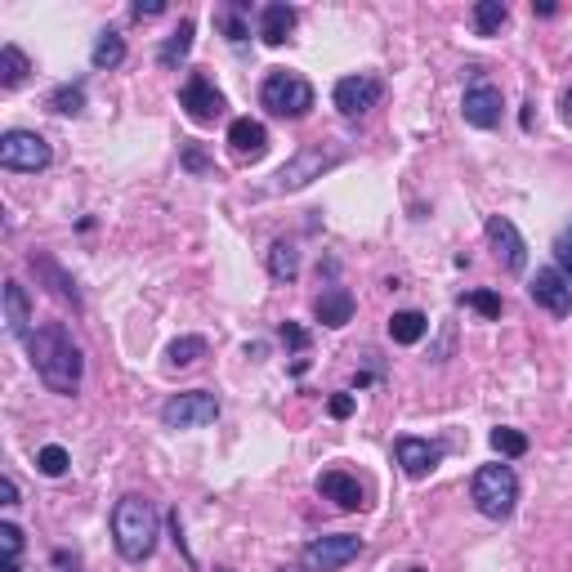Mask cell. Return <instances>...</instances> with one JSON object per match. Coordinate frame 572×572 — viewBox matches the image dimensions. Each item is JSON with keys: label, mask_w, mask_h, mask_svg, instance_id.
<instances>
[{"label": "cell", "mask_w": 572, "mask_h": 572, "mask_svg": "<svg viewBox=\"0 0 572 572\" xmlns=\"http://www.w3.org/2000/svg\"><path fill=\"white\" fill-rule=\"evenodd\" d=\"M27 354H32L36 376H41V385L50 389V394L72 398L76 389H81L85 358H81V349H76L72 331L63 327V322H45V327H36L32 340H27Z\"/></svg>", "instance_id": "cell-1"}, {"label": "cell", "mask_w": 572, "mask_h": 572, "mask_svg": "<svg viewBox=\"0 0 572 572\" xmlns=\"http://www.w3.org/2000/svg\"><path fill=\"white\" fill-rule=\"evenodd\" d=\"M157 510H152L148 497H139V492H130V497L117 501V510H112V541H117V555L126 559V564H143V559H152V550H157Z\"/></svg>", "instance_id": "cell-2"}, {"label": "cell", "mask_w": 572, "mask_h": 572, "mask_svg": "<svg viewBox=\"0 0 572 572\" xmlns=\"http://www.w3.org/2000/svg\"><path fill=\"white\" fill-rule=\"evenodd\" d=\"M260 108H269L273 117H282V121H300V117H309V108H313V85L304 81L300 72L273 68L260 85Z\"/></svg>", "instance_id": "cell-3"}, {"label": "cell", "mask_w": 572, "mask_h": 572, "mask_svg": "<svg viewBox=\"0 0 572 572\" xmlns=\"http://www.w3.org/2000/svg\"><path fill=\"white\" fill-rule=\"evenodd\" d=\"M470 497L479 505V514H488V519H510L514 505H519V474L501 461L483 465L470 483Z\"/></svg>", "instance_id": "cell-4"}, {"label": "cell", "mask_w": 572, "mask_h": 572, "mask_svg": "<svg viewBox=\"0 0 572 572\" xmlns=\"http://www.w3.org/2000/svg\"><path fill=\"white\" fill-rule=\"evenodd\" d=\"M340 161H345V157H340V152H331V148H300L278 170V175H273L269 193H300V188H309L313 179H322L327 170H336Z\"/></svg>", "instance_id": "cell-5"}, {"label": "cell", "mask_w": 572, "mask_h": 572, "mask_svg": "<svg viewBox=\"0 0 572 572\" xmlns=\"http://www.w3.org/2000/svg\"><path fill=\"white\" fill-rule=\"evenodd\" d=\"M50 161H54V148L36 135V130H9V135L0 139V166L14 170V175H36V170H45Z\"/></svg>", "instance_id": "cell-6"}, {"label": "cell", "mask_w": 572, "mask_h": 572, "mask_svg": "<svg viewBox=\"0 0 572 572\" xmlns=\"http://www.w3.org/2000/svg\"><path fill=\"white\" fill-rule=\"evenodd\" d=\"M358 555H362V537H354V532H331V537H313L304 546L300 564L304 572H340L345 564H354Z\"/></svg>", "instance_id": "cell-7"}, {"label": "cell", "mask_w": 572, "mask_h": 572, "mask_svg": "<svg viewBox=\"0 0 572 572\" xmlns=\"http://www.w3.org/2000/svg\"><path fill=\"white\" fill-rule=\"evenodd\" d=\"M211 421H219V398L206 394V389L175 394L166 407H161V425H166V429H202Z\"/></svg>", "instance_id": "cell-8"}, {"label": "cell", "mask_w": 572, "mask_h": 572, "mask_svg": "<svg viewBox=\"0 0 572 572\" xmlns=\"http://www.w3.org/2000/svg\"><path fill=\"white\" fill-rule=\"evenodd\" d=\"M331 99H336L340 117H362V112H371L380 99H385V81L371 72H358V76H340L336 90H331Z\"/></svg>", "instance_id": "cell-9"}, {"label": "cell", "mask_w": 572, "mask_h": 572, "mask_svg": "<svg viewBox=\"0 0 572 572\" xmlns=\"http://www.w3.org/2000/svg\"><path fill=\"white\" fill-rule=\"evenodd\" d=\"M179 108H184L188 117L197 121V126H211V121L224 117L228 103H224V94H219L202 72H193V76L184 81V90H179Z\"/></svg>", "instance_id": "cell-10"}, {"label": "cell", "mask_w": 572, "mask_h": 572, "mask_svg": "<svg viewBox=\"0 0 572 572\" xmlns=\"http://www.w3.org/2000/svg\"><path fill=\"white\" fill-rule=\"evenodd\" d=\"M483 233H488V246L497 251V260L505 264V269H510V273H523V269H528V242H523V233L514 228V219L492 215Z\"/></svg>", "instance_id": "cell-11"}, {"label": "cell", "mask_w": 572, "mask_h": 572, "mask_svg": "<svg viewBox=\"0 0 572 572\" xmlns=\"http://www.w3.org/2000/svg\"><path fill=\"white\" fill-rule=\"evenodd\" d=\"M528 295L546 313H555V318H568V313H572V282L559 269H537V273H532Z\"/></svg>", "instance_id": "cell-12"}, {"label": "cell", "mask_w": 572, "mask_h": 572, "mask_svg": "<svg viewBox=\"0 0 572 572\" xmlns=\"http://www.w3.org/2000/svg\"><path fill=\"white\" fill-rule=\"evenodd\" d=\"M461 117L470 121L474 130H492L501 126V90L492 81H474L461 99Z\"/></svg>", "instance_id": "cell-13"}, {"label": "cell", "mask_w": 572, "mask_h": 572, "mask_svg": "<svg viewBox=\"0 0 572 572\" xmlns=\"http://www.w3.org/2000/svg\"><path fill=\"white\" fill-rule=\"evenodd\" d=\"M447 456V447L443 443H429V438H412V434H403L394 443V461L403 465V474L407 479H425L429 470H434L438 461Z\"/></svg>", "instance_id": "cell-14"}, {"label": "cell", "mask_w": 572, "mask_h": 572, "mask_svg": "<svg viewBox=\"0 0 572 572\" xmlns=\"http://www.w3.org/2000/svg\"><path fill=\"white\" fill-rule=\"evenodd\" d=\"M354 309L358 304H354V291H349V286H327V291L313 300V318L331 331L349 327V322H354Z\"/></svg>", "instance_id": "cell-15"}, {"label": "cell", "mask_w": 572, "mask_h": 572, "mask_svg": "<svg viewBox=\"0 0 572 572\" xmlns=\"http://www.w3.org/2000/svg\"><path fill=\"white\" fill-rule=\"evenodd\" d=\"M228 148H233L237 161H260L264 152H269V130L251 117H237L233 126H228Z\"/></svg>", "instance_id": "cell-16"}, {"label": "cell", "mask_w": 572, "mask_h": 572, "mask_svg": "<svg viewBox=\"0 0 572 572\" xmlns=\"http://www.w3.org/2000/svg\"><path fill=\"white\" fill-rule=\"evenodd\" d=\"M318 492H322L327 501H336V510H362V505H367V492H362V483L354 479V474H345V470L318 474Z\"/></svg>", "instance_id": "cell-17"}, {"label": "cell", "mask_w": 572, "mask_h": 572, "mask_svg": "<svg viewBox=\"0 0 572 572\" xmlns=\"http://www.w3.org/2000/svg\"><path fill=\"white\" fill-rule=\"evenodd\" d=\"M5 331L14 340H32V304H27L23 282H5Z\"/></svg>", "instance_id": "cell-18"}, {"label": "cell", "mask_w": 572, "mask_h": 572, "mask_svg": "<svg viewBox=\"0 0 572 572\" xmlns=\"http://www.w3.org/2000/svg\"><path fill=\"white\" fill-rule=\"evenodd\" d=\"M295 23H300V14H295L291 5H282V0H273V5L260 9V41L264 45H286L295 32Z\"/></svg>", "instance_id": "cell-19"}, {"label": "cell", "mask_w": 572, "mask_h": 572, "mask_svg": "<svg viewBox=\"0 0 572 572\" xmlns=\"http://www.w3.org/2000/svg\"><path fill=\"white\" fill-rule=\"evenodd\" d=\"M193 32H197V27H193V18H179V27L166 36V45H161V54H157V63H161V68H170V72H175L179 63H184L188 54H193Z\"/></svg>", "instance_id": "cell-20"}, {"label": "cell", "mask_w": 572, "mask_h": 572, "mask_svg": "<svg viewBox=\"0 0 572 572\" xmlns=\"http://www.w3.org/2000/svg\"><path fill=\"white\" fill-rule=\"evenodd\" d=\"M425 331H429V318L416 309H403L389 318V340H394V345H421Z\"/></svg>", "instance_id": "cell-21"}, {"label": "cell", "mask_w": 572, "mask_h": 572, "mask_svg": "<svg viewBox=\"0 0 572 572\" xmlns=\"http://www.w3.org/2000/svg\"><path fill=\"white\" fill-rule=\"evenodd\" d=\"M90 63H94V72L121 68V63H126V41H121L117 32H103L99 41H94V50H90Z\"/></svg>", "instance_id": "cell-22"}, {"label": "cell", "mask_w": 572, "mask_h": 572, "mask_svg": "<svg viewBox=\"0 0 572 572\" xmlns=\"http://www.w3.org/2000/svg\"><path fill=\"white\" fill-rule=\"evenodd\" d=\"M269 273H273L278 282H291L295 273H300V251H295V242L278 237V242L269 246Z\"/></svg>", "instance_id": "cell-23"}, {"label": "cell", "mask_w": 572, "mask_h": 572, "mask_svg": "<svg viewBox=\"0 0 572 572\" xmlns=\"http://www.w3.org/2000/svg\"><path fill=\"white\" fill-rule=\"evenodd\" d=\"M27 72H32L27 54L18 50V45H0V85H5V90H14V85L27 81Z\"/></svg>", "instance_id": "cell-24"}, {"label": "cell", "mask_w": 572, "mask_h": 572, "mask_svg": "<svg viewBox=\"0 0 572 572\" xmlns=\"http://www.w3.org/2000/svg\"><path fill=\"white\" fill-rule=\"evenodd\" d=\"M505 18H510L505 0H479V5H474V32H479V36H497L505 27Z\"/></svg>", "instance_id": "cell-25"}, {"label": "cell", "mask_w": 572, "mask_h": 572, "mask_svg": "<svg viewBox=\"0 0 572 572\" xmlns=\"http://www.w3.org/2000/svg\"><path fill=\"white\" fill-rule=\"evenodd\" d=\"M32 269H41L45 278H50L54 295H63V300H72V309H81V295H76V282H72V278H63V273H59V264H54V260H45V255H32Z\"/></svg>", "instance_id": "cell-26"}, {"label": "cell", "mask_w": 572, "mask_h": 572, "mask_svg": "<svg viewBox=\"0 0 572 572\" xmlns=\"http://www.w3.org/2000/svg\"><path fill=\"white\" fill-rule=\"evenodd\" d=\"M50 108L59 112V117H81L85 112V85H59V90L50 94Z\"/></svg>", "instance_id": "cell-27"}, {"label": "cell", "mask_w": 572, "mask_h": 572, "mask_svg": "<svg viewBox=\"0 0 572 572\" xmlns=\"http://www.w3.org/2000/svg\"><path fill=\"white\" fill-rule=\"evenodd\" d=\"M206 349L211 345H206L202 336H184V340H175V345L166 349V362L170 367H193L197 358H206Z\"/></svg>", "instance_id": "cell-28"}, {"label": "cell", "mask_w": 572, "mask_h": 572, "mask_svg": "<svg viewBox=\"0 0 572 572\" xmlns=\"http://www.w3.org/2000/svg\"><path fill=\"white\" fill-rule=\"evenodd\" d=\"M215 23L224 27L228 41H246V36H251V27H246V5H219Z\"/></svg>", "instance_id": "cell-29"}, {"label": "cell", "mask_w": 572, "mask_h": 572, "mask_svg": "<svg viewBox=\"0 0 572 572\" xmlns=\"http://www.w3.org/2000/svg\"><path fill=\"white\" fill-rule=\"evenodd\" d=\"M68 452H63L59 443H50V447H41V452H36V470L45 474V479H63V474H68Z\"/></svg>", "instance_id": "cell-30"}, {"label": "cell", "mask_w": 572, "mask_h": 572, "mask_svg": "<svg viewBox=\"0 0 572 572\" xmlns=\"http://www.w3.org/2000/svg\"><path fill=\"white\" fill-rule=\"evenodd\" d=\"M492 452L497 456H523L528 452V434H519V429H492Z\"/></svg>", "instance_id": "cell-31"}, {"label": "cell", "mask_w": 572, "mask_h": 572, "mask_svg": "<svg viewBox=\"0 0 572 572\" xmlns=\"http://www.w3.org/2000/svg\"><path fill=\"white\" fill-rule=\"evenodd\" d=\"M461 304L465 309H479L483 318H501V295L497 291H465Z\"/></svg>", "instance_id": "cell-32"}, {"label": "cell", "mask_w": 572, "mask_h": 572, "mask_svg": "<svg viewBox=\"0 0 572 572\" xmlns=\"http://www.w3.org/2000/svg\"><path fill=\"white\" fill-rule=\"evenodd\" d=\"M550 251H555V269L572 282V224L559 228V237H555V246H550Z\"/></svg>", "instance_id": "cell-33"}, {"label": "cell", "mask_w": 572, "mask_h": 572, "mask_svg": "<svg viewBox=\"0 0 572 572\" xmlns=\"http://www.w3.org/2000/svg\"><path fill=\"white\" fill-rule=\"evenodd\" d=\"M278 336H282V345H286V349H295V354H304V349H309V331H304L300 322H282Z\"/></svg>", "instance_id": "cell-34"}, {"label": "cell", "mask_w": 572, "mask_h": 572, "mask_svg": "<svg viewBox=\"0 0 572 572\" xmlns=\"http://www.w3.org/2000/svg\"><path fill=\"white\" fill-rule=\"evenodd\" d=\"M0 550H5V559H18V550H23V532L14 523H0Z\"/></svg>", "instance_id": "cell-35"}, {"label": "cell", "mask_w": 572, "mask_h": 572, "mask_svg": "<svg viewBox=\"0 0 572 572\" xmlns=\"http://www.w3.org/2000/svg\"><path fill=\"white\" fill-rule=\"evenodd\" d=\"M327 412L336 416V421H349V416H354V398H349V394H336V398L327 403Z\"/></svg>", "instance_id": "cell-36"}, {"label": "cell", "mask_w": 572, "mask_h": 572, "mask_svg": "<svg viewBox=\"0 0 572 572\" xmlns=\"http://www.w3.org/2000/svg\"><path fill=\"white\" fill-rule=\"evenodd\" d=\"M130 14H135V18H157V14H166V5H161V0H148V5H143V0H139Z\"/></svg>", "instance_id": "cell-37"}, {"label": "cell", "mask_w": 572, "mask_h": 572, "mask_svg": "<svg viewBox=\"0 0 572 572\" xmlns=\"http://www.w3.org/2000/svg\"><path fill=\"white\" fill-rule=\"evenodd\" d=\"M184 166L197 170V175H202V170H211V166H206V157H202V148H188V152H184Z\"/></svg>", "instance_id": "cell-38"}, {"label": "cell", "mask_w": 572, "mask_h": 572, "mask_svg": "<svg viewBox=\"0 0 572 572\" xmlns=\"http://www.w3.org/2000/svg\"><path fill=\"white\" fill-rule=\"evenodd\" d=\"M5 505H18V483L5 479Z\"/></svg>", "instance_id": "cell-39"}, {"label": "cell", "mask_w": 572, "mask_h": 572, "mask_svg": "<svg viewBox=\"0 0 572 572\" xmlns=\"http://www.w3.org/2000/svg\"><path fill=\"white\" fill-rule=\"evenodd\" d=\"M559 108H564V121L572 126V90H564V99H559Z\"/></svg>", "instance_id": "cell-40"}, {"label": "cell", "mask_w": 572, "mask_h": 572, "mask_svg": "<svg viewBox=\"0 0 572 572\" xmlns=\"http://www.w3.org/2000/svg\"><path fill=\"white\" fill-rule=\"evenodd\" d=\"M0 572H18V559H0Z\"/></svg>", "instance_id": "cell-41"}, {"label": "cell", "mask_w": 572, "mask_h": 572, "mask_svg": "<svg viewBox=\"0 0 572 572\" xmlns=\"http://www.w3.org/2000/svg\"><path fill=\"white\" fill-rule=\"evenodd\" d=\"M407 572H425V568H407Z\"/></svg>", "instance_id": "cell-42"}, {"label": "cell", "mask_w": 572, "mask_h": 572, "mask_svg": "<svg viewBox=\"0 0 572 572\" xmlns=\"http://www.w3.org/2000/svg\"><path fill=\"white\" fill-rule=\"evenodd\" d=\"M219 572H233V568H219Z\"/></svg>", "instance_id": "cell-43"}]
</instances>
